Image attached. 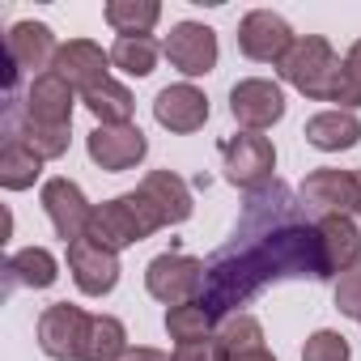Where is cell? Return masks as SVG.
I'll use <instances>...</instances> for the list:
<instances>
[{"mask_svg":"<svg viewBox=\"0 0 361 361\" xmlns=\"http://www.w3.org/2000/svg\"><path fill=\"white\" fill-rule=\"evenodd\" d=\"M314 276L327 281L319 230L306 221L302 196L285 183H272L255 196H247V209L230 234V243L204 264V293L200 302L213 310V319L238 314L255 293H264L276 281Z\"/></svg>","mask_w":361,"mask_h":361,"instance_id":"1","label":"cell"},{"mask_svg":"<svg viewBox=\"0 0 361 361\" xmlns=\"http://www.w3.org/2000/svg\"><path fill=\"white\" fill-rule=\"evenodd\" d=\"M161 230V217L153 213V204L140 196V192H123L106 204H94V221H90V234L98 247L106 251H123V247H136L145 238H153Z\"/></svg>","mask_w":361,"mask_h":361,"instance_id":"2","label":"cell"},{"mask_svg":"<svg viewBox=\"0 0 361 361\" xmlns=\"http://www.w3.org/2000/svg\"><path fill=\"white\" fill-rule=\"evenodd\" d=\"M276 68H281L285 85H293L298 94H306L310 102H331V98H336L340 56L331 51L327 39H319V35H302Z\"/></svg>","mask_w":361,"mask_h":361,"instance_id":"3","label":"cell"},{"mask_svg":"<svg viewBox=\"0 0 361 361\" xmlns=\"http://www.w3.org/2000/svg\"><path fill=\"white\" fill-rule=\"evenodd\" d=\"M221 161H226V178H230L234 188H243L247 196H255V192H264V188L276 183V178H272V170H276V149H272V140L259 136V132L226 136V140H221Z\"/></svg>","mask_w":361,"mask_h":361,"instance_id":"4","label":"cell"},{"mask_svg":"<svg viewBox=\"0 0 361 361\" xmlns=\"http://www.w3.org/2000/svg\"><path fill=\"white\" fill-rule=\"evenodd\" d=\"M145 289L157 302H166V310L183 306V302H196L204 293V259L183 255V251H161L145 268Z\"/></svg>","mask_w":361,"mask_h":361,"instance_id":"5","label":"cell"},{"mask_svg":"<svg viewBox=\"0 0 361 361\" xmlns=\"http://www.w3.org/2000/svg\"><path fill=\"white\" fill-rule=\"evenodd\" d=\"M94 314H85L73 302H51L39 314V348L51 361H85V340H90Z\"/></svg>","mask_w":361,"mask_h":361,"instance_id":"6","label":"cell"},{"mask_svg":"<svg viewBox=\"0 0 361 361\" xmlns=\"http://www.w3.org/2000/svg\"><path fill=\"white\" fill-rule=\"evenodd\" d=\"M293 43H298L293 26L272 9H251L238 22V51L255 64H281Z\"/></svg>","mask_w":361,"mask_h":361,"instance_id":"7","label":"cell"},{"mask_svg":"<svg viewBox=\"0 0 361 361\" xmlns=\"http://www.w3.org/2000/svg\"><path fill=\"white\" fill-rule=\"evenodd\" d=\"M298 196L306 209H314L323 217H348V213H357V174L340 170V166H319L302 178Z\"/></svg>","mask_w":361,"mask_h":361,"instance_id":"8","label":"cell"},{"mask_svg":"<svg viewBox=\"0 0 361 361\" xmlns=\"http://www.w3.org/2000/svg\"><path fill=\"white\" fill-rule=\"evenodd\" d=\"M43 209H47V221H51L56 238H64V247L90 234L94 204L85 200V192L73 183V178H47L43 183Z\"/></svg>","mask_w":361,"mask_h":361,"instance_id":"9","label":"cell"},{"mask_svg":"<svg viewBox=\"0 0 361 361\" xmlns=\"http://www.w3.org/2000/svg\"><path fill=\"white\" fill-rule=\"evenodd\" d=\"M13 102H18V98H13ZM73 106H77V90H73L60 73L30 77L26 98L18 102L22 119H30V123H47V128H73Z\"/></svg>","mask_w":361,"mask_h":361,"instance_id":"10","label":"cell"},{"mask_svg":"<svg viewBox=\"0 0 361 361\" xmlns=\"http://www.w3.org/2000/svg\"><path fill=\"white\" fill-rule=\"evenodd\" d=\"M230 115L247 132H264L285 119V90L268 77H247L230 90Z\"/></svg>","mask_w":361,"mask_h":361,"instance_id":"11","label":"cell"},{"mask_svg":"<svg viewBox=\"0 0 361 361\" xmlns=\"http://www.w3.org/2000/svg\"><path fill=\"white\" fill-rule=\"evenodd\" d=\"M166 60L183 77H204L217 68V30L204 22H178L166 35Z\"/></svg>","mask_w":361,"mask_h":361,"instance_id":"12","label":"cell"},{"mask_svg":"<svg viewBox=\"0 0 361 361\" xmlns=\"http://www.w3.org/2000/svg\"><path fill=\"white\" fill-rule=\"evenodd\" d=\"M5 56H9V68H13V73L43 77V73L56 68L60 43H56V35H51L47 22H18V26H9V35H5Z\"/></svg>","mask_w":361,"mask_h":361,"instance_id":"13","label":"cell"},{"mask_svg":"<svg viewBox=\"0 0 361 361\" xmlns=\"http://www.w3.org/2000/svg\"><path fill=\"white\" fill-rule=\"evenodd\" d=\"M68 272L85 298H106L119 285V255L98 247L94 238H77L68 243Z\"/></svg>","mask_w":361,"mask_h":361,"instance_id":"14","label":"cell"},{"mask_svg":"<svg viewBox=\"0 0 361 361\" xmlns=\"http://www.w3.org/2000/svg\"><path fill=\"white\" fill-rule=\"evenodd\" d=\"M85 149H90L94 166H102L106 174H119V170H132L136 161H145L149 140L136 123H115V128H94Z\"/></svg>","mask_w":361,"mask_h":361,"instance_id":"15","label":"cell"},{"mask_svg":"<svg viewBox=\"0 0 361 361\" xmlns=\"http://www.w3.org/2000/svg\"><path fill=\"white\" fill-rule=\"evenodd\" d=\"M153 119H157L166 132H178V136L200 132V128L209 123V98H204V90H196L192 81L166 85V90H157V98H153Z\"/></svg>","mask_w":361,"mask_h":361,"instance_id":"16","label":"cell"},{"mask_svg":"<svg viewBox=\"0 0 361 361\" xmlns=\"http://www.w3.org/2000/svg\"><path fill=\"white\" fill-rule=\"evenodd\" d=\"M106 68H111V51H102V47L90 43V39H68V43H60V56H56V68H51V73H60L73 90L90 94V90H98L102 81H111Z\"/></svg>","mask_w":361,"mask_h":361,"instance_id":"17","label":"cell"},{"mask_svg":"<svg viewBox=\"0 0 361 361\" xmlns=\"http://www.w3.org/2000/svg\"><path fill=\"white\" fill-rule=\"evenodd\" d=\"M136 192L153 204V213L161 217V226H183V221L192 217V209H196L192 188H188L174 170H149V174L140 178Z\"/></svg>","mask_w":361,"mask_h":361,"instance_id":"18","label":"cell"},{"mask_svg":"<svg viewBox=\"0 0 361 361\" xmlns=\"http://www.w3.org/2000/svg\"><path fill=\"white\" fill-rule=\"evenodd\" d=\"M314 230H319V251H323L327 281L361 259V230H357L353 217H319Z\"/></svg>","mask_w":361,"mask_h":361,"instance_id":"19","label":"cell"},{"mask_svg":"<svg viewBox=\"0 0 361 361\" xmlns=\"http://www.w3.org/2000/svg\"><path fill=\"white\" fill-rule=\"evenodd\" d=\"M302 136H306V145H314V149H323V153H340V149H353V145L361 140V119H357L353 111L331 106V111L310 115Z\"/></svg>","mask_w":361,"mask_h":361,"instance_id":"20","label":"cell"},{"mask_svg":"<svg viewBox=\"0 0 361 361\" xmlns=\"http://www.w3.org/2000/svg\"><path fill=\"white\" fill-rule=\"evenodd\" d=\"M5 272L13 285H26V289H51L56 276H60V264L47 247H22L5 259Z\"/></svg>","mask_w":361,"mask_h":361,"instance_id":"21","label":"cell"},{"mask_svg":"<svg viewBox=\"0 0 361 361\" xmlns=\"http://www.w3.org/2000/svg\"><path fill=\"white\" fill-rule=\"evenodd\" d=\"M39 174H43V157L26 140L5 136V149H0V183L9 192H26L39 183Z\"/></svg>","mask_w":361,"mask_h":361,"instance_id":"22","label":"cell"},{"mask_svg":"<svg viewBox=\"0 0 361 361\" xmlns=\"http://www.w3.org/2000/svg\"><path fill=\"white\" fill-rule=\"evenodd\" d=\"M81 102H85V111L98 119V128L132 123V111H136V98H132V90H128V85H119V81H102L98 90L81 94Z\"/></svg>","mask_w":361,"mask_h":361,"instance_id":"23","label":"cell"},{"mask_svg":"<svg viewBox=\"0 0 361 361\" xmlns=\"http://www.w3.org/2000/svg\"><path fill=\"white\" fill-rule=\"evenodd\" d=\"M102 13H106V26L119 39H136V35H149L157 26L161 5H157V0H111Z\"/></svg>","mask_w":361,"mask_h":361,"instance_id":"24","label":"cell"},{"mask_svg":"<svg viewBox=\"0 0 361 361\" xmlns=\"http://www.w3.org/2000/svg\"><path fill=\"white\" fill-rule=\"evenodd\" d=\"M166 331L178 344H196V340H213V310L196 298L183 306H170L166 310Z\"/></svg>","mask_w":361,"mask_h":361,"instance_id":"25","label":"cell"},{"mask_svg":"<svg viewBox=\"0 0 361 361\" xmlns=\"http://www.w3.org/2000/svg\"><path fill=\"white\" fill-rule=\"evenodd\" d=\"M221 357H234V353H251V348H264V323L255 314H226L213 331Z\"/></svg>","mask_w":361,"mask_h":361,"instance_id":"26","label":"cell"},{"mask_svg":"<svg viewBox=\"0 0 361 361\" xmlns=\"http://www.w3.org/2000/svg\"><path fill=\"white\" fill-rule=\"evenodd\" d=\"M128 327L115 314H94L90 340H85V361H119L128 353Z\"/></svg>","mask_w":361,"mask_h":361,"instance_id":"27","label":"cell"},{"mask_svg":"<svg viewBox=\"0 0 361 361\" xmlns=\"http://www.w3.org/2000/svg\"><path fill=\"white\" fill-rule=\"evenodd\" d=\"M157 56L161 47L153 43V35H136V39H115L111 47V64L128 77H149L157 68Z\"/></svg>","mask_w":361,"mask_h":361,"instance_id":"28","label":"cell"},{"mask_svg":"<svg viewBox=\"0 0 361 361\" xmlns=\"http://www.w3.org/2000/svg\"><path fill=\"white\" fill-rule=\"evenodd\" d=\"M331 102H340V111H357L361 106V39L340 60V81H336V98Z\"/></svg>","mask_w":361,"mask_h":361,"instance_id":"29","label":"cell"},{"mask_svg":"<svg viewBox=\"0 0 361 361\" xmlns=\"http://www.w3.org/2000/svg\"><path fill=\"white\" fill-rule=\"evenodd\" d=\"M302 361H353V348H348V340H344L340 331H331V327H319V331L306 340V348H302Z\"/></svg>","mask_w":361,"mask_h":361,"instance_id":"30","label":"cell"},{"mask_svg":"<svg viewBox=\"0 0 361 361\" xmlns=\"http://www.w3.org/2000/svg\"><path fill=\"white\" fill-rule=\"evenodd\" d=\"M336 310L361 323V259L336 276Z\"/></svg>","mask_w":361,"mask_h":361,"instance_id":"31","label":"cell"},{"mask_svg":"<svg viewBox=\"0 0 361 361\" xmlns=\"http://www.w3.org/2000/svg\"><path fill=\"white\" fill-rule=\"evenodd\" d=\"M174 361H221V348H217V340L178 344V348H174Z\"/></svg>","mask_w":361,"mask_h":361,"instance_id":"32","label":"cell"},{"mask_svg":"<svg viewBox=\"0 0 361 361\" xmlns=\"http://www.w3.org/2000/svg\"><path fill=\"white\" fill-rule=\"evenodd\" d=\"M119 361H174L170 353H161V348H149V344H132Z\"/></svg>","mask_w":361,"mask_h":361,"instance_id":"33","label":"cell"},{"mask_svg":"<svg viewBox=\"0 0 361 361\" xmlns=\"http://www.w3.org/2000/svg\"><path fill=\"white\" fill-rule=\"evenodd\" d=\"M221 361H276L268 348H251V353H234V357H221Z\"/></svg>","mask_w":361,"mask_h":361,"instance_id":"34","label":"cell"},{"mask_svg":"<svg viewBox=\"0 0 361 361\" xmlns=\"http://www.w3.org/2000/svg\"><path fill=\"white\" fill-rule=\"evenodd\" d=\"M357 213H361V170H357Z\"/></svg>","mask_w":361,"mask_h":361,"instance_id":"35","label":"cell"}]
</instances>
